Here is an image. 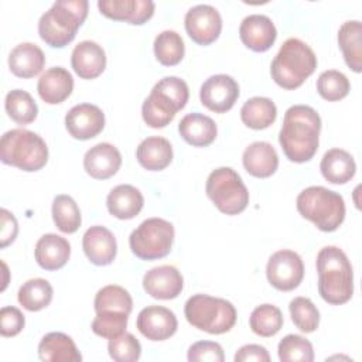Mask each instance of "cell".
<instances>
[{
	"label": "cell",
	"instance_id": "cell-30",
	"mask_svg": "<svg viewBox=\"0 0 362 362\" xmlns=\"http://www.w3.org/2000/svg\"><path fill=\"white\" fill-rule=\"evenodd\" d=\"M322 177L331 184H346L356 173L354 157L342 148L328 150L320 163Z\"/></svg>",
	"mask_w": 362,
	"mask_h": 362
},
{
	"label": "cell",
	"instance_id": "cell-4",
	"mask_svg": "<svg viewBox=\"0 0 362 362\" xmlns=\"http://www.w3.org/2000/svg\"><path fill=\"white\" fill-rule=\"evenodd\" d=\"M317 57L311 47L298 38H287L272 61L270 75L283 89L300 88L314 74Z\"/></svg>",
	"mask_w": 362,
	"mask_h": 362
},
{
	"label": "cell",
	"instance_id": "cell-13",
	"mask_svg": "<svg viewBox=\"0 0 362 362\" xmlns=\"http://www.w3.org/2000/svg\"><path fill=\"white\" fill-rule=\"evenodd\" d=\"M239 98L238 82L225 74L209 76L199 89L201 103L215 113L230 110Z\"/></svg>",
	"mask_w": 362,
	"mask_h": 362
},
{
	"label": "cell",
	"instance_id": "cell-32",
	"mask_svg": "<svg viewBox=\"0 0 362 362\" xmlns=\"http://www.w3.org/2000/svg\"><path fill=\"white\" fill-rule=\"evenodd\" d=\"M277 117L274 102L264 96H253L247 99L240 109V119L245 126L253 130L267 129Z\"/></svg>",
	"mask_w": 362,
	"mask_h": 362
},
{
	"label": "cell",
	"instance_id": "cell-16",
	"mask_svg": "<svg viewBox=\"0 0 362 362\" xmlns=\"http://www.w3.org/2000/svg\"><path fill=\"white\" fill-rule=\"evenodd\" d=\"M144 291L157 300H173L184 288V279L177 267L163 264L150 269L143 277Z\"/></svg>",
	"mask_w": 362,
	"mask_h": 362
},
{
	"label": "cell",
	"instance_id": "cell-26",
	"mask_svg": "<svg viewBox=\"0 0 362 362\" xmlns=\"http://www.w3.org/2000/svg\"><path fill=\"white\" fill-rule=\"evenodd\" d=\"M45 65L42 49L33 42H21L16 45L8 55V68L18 78H33L38 75Z\"/></svg>",
	"mask_w": 362,
	"mask_h": 362
},
{
	"label": "cell",
	"instance_id": "cell-9",
	"mask_svg": "<svg viewBox=\"0 0 362 362\" xmlns=\"http://www.w3.org/2000/svg\"><path fill=\"white\" fill-rule=\"evenodd\" d=\"M205 191L212 204L226 215H238L249 204V191L240 175L230 167L214 170L206 178Z\"/></svg>",
	"mask_w": 362,
	"mask_h": 362
},
{
	"label": "cell",
	"instance_id": "cell-12",
	"mask_svg": "<svg viewBox=\"0 0 362 362\" xmlns=\"http://www.w3.org/2000/svg\"><path fill=\"white\" fill-rule=\"evenodd\" d=\"M184 25L194 42L198 45H209L218 40L222 31V17L212 6L197 4L187 11Z\"/></svg>",
	"mask_w": 362,
	"mask_h": 362
},
{
	"label": "cell",
	"instance_id": "cell-31",
	"mask_svg": "<svg viewBox=\"0 0 362 362\" xmlns=\"http://www.w3.org/2000/svg\"><path fill=\"white\" fill-rule=\"evenodd\" d=\"M362 24L359 20L345 21L338 30V45L349 69L362 71Z\"/></svg>",
	"mask_w": 362,
	"mask_h": 362
},
{
	"label": "cell",
	"instance_id": "cell-6",
	"mask_svg": "<svg viewBox=\"0 0 362 362\" xmlns=\"http://www.w3.org/2000/svg\"><path fill=\"white\" fill-rule=\"evenodd\" d=\"M296 206L304 219L313 222L322 232L337 230L345 219L344 198L321 185L303 189L296 199Z\"/></svg>",
	"mask_w": 362,
	"mask_h": 362
},
{
	"label": "cell",
	"instance_id": "cell-17",
	"mask_svg": "<svg viewBox=\"0 0 362 362\" xmlns=\"http://www.w3.org/2000/svg\"><path fill=\"white\" fill-rule=\"evenodd\" d=\"M98 8L110 20L141 25L153 17L156 4L151 0H99Z\"/></svg>",
	"mask_w": 362,
	"mask_h": 362
},
{
	"label": "cell",
	"instance_id": "cell-27",
	"mask_svg": "<svg viewBox=\"0 0 362 362\" xmlns=\"http://www.w3.org/2000/svg\"><path fill=\"white\" fill-rule=\"evenodd\" d=\"M178 132L188 144L194 147H206L216 139L218 127L209 116L194 112L181 119L178 123Z\"/></svg>",
	"mask_w": 362,
	"mask_h": 362
},
{
	"label": "cell",
	"instance_id": "cell-34",
	"mask_svg": "<svg viewBox=\"0 0 362 362\" xmlns=\"http://www.w3.org/2000/svg\"><path fill=\"white\" fill-rule=\"evenodd\" d=\"M93 307L96 313H124L129 315L133 310V300L122 286L107 284L96 293Z\"/></svg>",
	"mask_w": 362,
	"mask_h": 362
},
{
	"label": "cell",
	"instance_id": "cell-3",
	"mask_svg": "<svg viewBox=\"0 0 362 362\" xmlns=\"http://www.w3.org/2000/svg\"><path fill=\"white\" fill-rule=\"evenodd\" d=\"M86 0H58L38 21L41 40L52 48H64L74 41L78 28L88 16Z\"/></svg>",
	"mask_w": 362,
	"mask_h": 362
},
{
	"label": "cell",
	"instance_id": "cell-43",
	"mask_svg": "<svg viewBox=\"0 0 362 362\" xmlns=\"http://www.w3.org/2000/svg\"><path fill=\"white\" fill-rule=\"evenodd\" d=\"M129 315L124 313H96L92 321V331L102 338H115L126 332Z\"/></svg>",
	"mask_w": 362,
	"mask_h": 362
},
{
	"label": "cell",
	"instance_id": "cell-7",
	"mask_svg": "<svg viewBox=\"0 0 362 362\" xmlns=\"http://www.w3.org/2000/svg\"><path fill=\"white\" fill-rule=\"evenodd\" d=\"M0 158L4 164L33 173L48 161V147L41 136L27 129H11L0 139Z\"/></svg>",
	"mask_w": 362,
	"mask_h": 362
},
{
	"label": "cell",
	"instance_id": "cell-8",
	"mask_svg": "<svg viewBox=\"0 0 362 362\" xmlns=\"http://www.w3.org/2000/svg\"><path fill=\"white\" fill-rule=\"evenodd\" d=\"M184 314L192 327L212 335L230 331L238 317L236 308L230 301L208 294L191 296L185 301Z\"/></svg>",
	"mask_w": 362,
	"mask_h": 362
},
{
	"label": "cell",
	"instance_id": "cell-5",
	"mask_svg": "<svg viewBox=\"0 0 362 362\" xmlns=\"http://www.w3.org/2000/svg\"><path fill=\"white\" fill-rule=\"evenodd\" d=\"M189 98L188 85L178 76H164L151 89L141 106V116L153 129L165 127L177 112L184 109Z\"/></svg>",
	"mask_w": 362,
	"mask_h": 362
},
{
	"label": "cell",
	"instance_id": "cell-44",
	"mask_svg": "<svg viewBox=\"0 0 362 362\" xmlns=\"http://www.w3.org/2000/svg\"><path fill=\"white\" fill-rule=\"evenodd\" d=\"M187 358L189 362H223V349L218 342L214 341H198L188 348Z\"/></svg>",
	"mask_w": 362,
	"mask_h": 362
},
{
	"label": "cell",
	"instance_id": "cell-40",
	"mask_svg": "<svg viewBox=\"0 0 362 362\" xmlns=\"http://www.w3.org/2000/svg\"><path fill=\"white\" fill-rule=\"evenodd\" d=\"M291 321L305 334L314 332L320 325V311L307 297H294L288 304Z\"/></svg>",
	"mask_w": 362,
	"mask_h": 362
},
{
	"label": "cell",
	"instance_id": "cell-20",
	"mask_svg": "<svg viewBox=\"0 0 362 362\" xmlns=\"http://www.w3.org/2000/svg\"><path fill=\"white\" fill-rule=\"evenodd\" d=\"M122 165L120 151L110 143H98L83 156V168L95 180L113 177Z\"/></svg>",
	"mask_w": 362,
	"mask_h": 362
},
{
	"label": "cell",
	"instance_id": "cell-45",
	"mask_svg": "<svg viewBox=\"0 0 362 362\" xmlns=\"http://www.w3.org/2000/svg\"><path fill=\"white\" fill-rule=\"evenodd\" d=\"M25 318L23 313L13 305H6L0 310V332L3 337H16L23 331Z\"/></svg>",
	"mask_w": 362,
	"mask_h": 362
},
{
	"label": "cell",
	"instance_id": "cell-23",
	"mask_svg": "<svg viewBox=\"0 0 362 362\" xmlns=\"http://www.w3.org/2000/svg\"><path fill=\"white\" fill-rule=\"evenodd\" d=\"M34 256L44 270H58L69 260L71 245L57 233H45L37 240Z\"/></svg>",
	"mask_w": 362,
	"mask_h": 362
},
{
	"label": "cell",
	"instance_id": "cell-33",
	"mask_svg": "<svg viewBox=\"0 0 362 362\" xmlns=\"http://www.w3.org/2000/svg\"><path fill=\"white\" fill-rule=\"evenodd\" d=\"M52 286L48 280L37 277L27 280L17 293V300L27 311H40L49 305L52 300Z\"/></svg>",
	"mask_w": 362,
	"mask_h": 362
},
{
	"label": "cell",
	"instance_id": "cell-24",
	"mask_svg": "<svg viewBox=\"0 0 362 362\" xmlns=\"http://www.w3.org/2000/svg\"><path fill=\"white\" fill-rule=\"evenodd\" d=\"M242 163L250 175L256 178H267L276 173L279 167V156L270 143L255 141L245 148Z\"/></svg>",
	"mask_w": 362,
	"mask_h": 362
},
{
	"label": "cell",
	"instance_id": "cell-36",
	"mask_svg": "<svg viewBox=\"0 0 362 362\" xmlns=\"http://www.w3.org/2000/svg\"><path fill=\"white\" fill-rule=\"evenodd\" d=\"M156 59L164 66L180 64L185 54V45L181 35L173 30L161 31L153 44Z\"/></svg>",
	"mask_w": 362,
	"mask_h": 362
},
{
	"label": "cell",
	"instance_id": "cell-14",
	"mask_svg": "<svg viewBox=\"0 0 362 362\" xmlns=\"http://www.w3.org/2000/svg\"><path fill=\"white\" fill-rule=\"evenodd\" d=\"M65 127L76 140L96 137L105 127V113L92 103H79L65 115Z\"/></svg>",
	"mask_w": 362,
	"mask_h": 362
},
{
	"label": "cell",
	"instance_id": "cell-38",
	"mask_svg": "<svg viewBox=\"0 0 362 362\" xmlns=\"http://www.w3.org/2000/svg\"><path fill=\"white\" fill-rule=\"evenodd\" d=\"M283 322L284 320L280 308L273 304L257 305L249 317L250 329L263 338L276 335L281 329Z\"/></svg>",
	"mask_w": 362,
	"mask_h": 362
},
{
	"label": "cell",
	"instance_id": "cell-18",
	"mask_svg": "<svg viewBox=\"0 0 362 362\" xmlns=\"http://www.w3.org/2000/svg\"><path fill=\"white\" fill-rule=\"evenodd\" d=\"M239 37L249 49L255 52H264L274 44L277 30L267 16L250 14L240 23Z\"/></svg>",
	"mask_w": 362,
	"mask_h": 362
},
{
	"label": "cell",
	"instance_id": "cell-28",
	"mask_svg": "<svg viewBox=\"0 0 362 362\" xmlns=\"http://www.w3.org/2000/svg\"><path fill=\"white\" fill-rule=\"evenodd\" d=\"M38 358L44 362H81L82 355L74 339L64 332H48L38 344Z\"/></svg>",
	"mask_w": 362,
	"mask_h": 362
},
{
	"label": "cell",
	"instance_id": "cell-11",
	"mask_svg": "<svg viewBox=\"0 0 362 362\" xmlns=\"http://www.w3.org/2000/svg\"><path fill=\"white\" fill-rule=\"evenodd\" d=\"M266 276L269 283L280 291H291L304 277V263L298 253L288 249L274 252L267 262Z\"/></svg>",
	"mask_w": 362,
	"mask_h": 362
},
{
	"label": "cell",
	"instance_id": "cell-19",
	"mask_svg": "<svg viewBox=\"0 0 362 362\" xmlns=\"http://www.w3.org/2000/svg\"><path fill=\"white\" fill-rule=\"evenodd\" d=\"M82 249L90 263L107 266L116 257L117 243L115 235L107 228L95 225L88 228L83 233Z\"/></svg>",
	"mask_w": 362,
	"mask_h": 362
},
{
	"label": "cell",
	"instance_id": "cell-39",
	"mask_svg": "<svg viewBox=\"0 0 362 362\" xmlns=\"http://www.w3.org/2000/svg\"><path fill=\"white\" fill-rule=\"evenodd\" d=\"M279 359L281 362H313L314 349L311 342L297 334L286 335L277 346Z\"/></svg>",
	"mask_w": 362,
	"mask_h": 362
},
{
	"label": "cell",
	"instance_id": "cell-29",
	"mask_svg": "<svg viewBox=\"0 0 362 362\" xmlns=\"http://www.w3.org/2000/svg\"><path fill=\"white\" fill-rule=\"evenodd\" d=\"M136 158L143 168L161 171L173 161L171 143L161 136H150L137 146Z\"/></svg>",
	"mask_w": 362,
	"mask_h": 362
},
{
	"label": "cell",
	"instance_id": "cell-21",
	"mask_svg": "<svg viewBox=\"0 0 362 362\" xmlns=\"http://www.w3.org/2000/svg\"><path fill=\"white\" fill-rule=\"evenodd\" d=\"M71 65L79 78L95 79L106 68L105 49L95 41H81L72 51Z\"/></svg>",
	"mask_w": 362,
	"mask_h": 362
},
{
	"label": "cell",
	"instance_id": "cell-35",
	"mask_svg": "<svg viewBox=\"0 0 362 362\" xmlns=\"http://www.w3.org/2000/svg\"><path fill=\"white\" fill-rule=\"evenodd\" d=\"M4 107L8 117L17 124H30L37 119L38 106L33 96L23 89H13L6 95Z\"/></svg>",
	"mask_w": 362,
	"mask_h": 362
},
{
	"label": "cell",
	"instance_id": "cell-42",
	"mask_svg": "<svg viewBox=\"0 0 362 362\" xmlns=\"http://www.w3.org/2000/svg\"><path fill=\"white\" fill-rule=\"evenodd\" d=\"M107 352L116 362H136L141 355V345L133 334L123 332L109 339Z\"/></svg>",
	"mask_w": 362,
	"mask_h": 362
},
{
	"label": "cell",
	"instance_id": "cell-22",
	"mask_svg": "<svg viewBox=\"0 0 362 362\" xmlns=\"http://www.w3.org/2000/svg\"><path fill=\"white\" fill-rule=\"evenodd\" d=\"M37 90L40 98L48 105H58L68 99L74 90V78L62 66L48 68L38 79Z\"/></svg>",
	"mask_w": 362,
	"mask_h": 362
},
{
	"label": "cell",
	"instance_id": "cell-10",
	"mask_svg": "<svg viewBox=\"0 0 362 362\" xmlns=\"http://www.w3.org/2000/svg\"><path fill=\"white\" fill-rule=\"evenodd\" d=\"M174 226L163 218L143 221L129 236L132 253L141 260L165 257L173 247Z\"/></svg>",
	"mask_w": 362,
	"mask_h": 362
},
{
	"label": "cell",
	"instance_id": "cell-25",
	"mask_svg": "<svg viewBox=\"0 0 362 362\" xmlns=\"http://www.w3.org/2000/svg\"><path fill=\"white\" fill-rule=\"evenodd\" d=\"M144 198L140 189L130 184H120L110 189L106 198V206L110 215L117 219H133L140 214Z\"/></svg>",
	"mask_w": 362,
	"mask_h": 362
},
{
	"label": "cell",
	"instance_id": "cell-15",
	"mask_svg": "<svg viewBox=\"0 0 362 362\" xmlns=\"http://www.w3.org/2000/svg\"><path fill=\"white\" fill-rule=\"evenodd\" d=\"M136 327L140 334L150 341H165L175 334L178 321L170 308L148 305L139 313Z\"/></svg>",
	"mask_w": 362,
	"mask_h": 362
},
{
	"label": "cell",
	"instance_id": "cell-37",
	"mask_svg": "<svg viewBox=\"0 0 362 362\" xmlns=\"http://www.w3.org/2000/svg\"><path fill=\"white\" fill-rule=\"evenodd\" d=\"M52 219L62 233H75L82 222L81 211L75 199L65 194L57 195L52 201Z\"/></svg>",
	"mask_w": 362,
	"mask_h": 362
},
{
	"label": "cell",
	"instance_id": "cell-47",
	"mask_svg": "<svg viewBox=\"0 0 362 362\" xmlns=\"http://www.w3.org/2000/svg\"><path fill=\"white\" fill-rule=\"evenodd\" d=\"M235 362H250V361H256V362H269L270 361V355L267 352V349L262 345L257 344H247L240 346L235 356H233Z\"/></svg>",
	"mask_w": 362,
	"mask_h": 362
},
{
	"label": "cell",
	"instance_id": "cell-2",
	"mask_svg": "<svg viewBox=\"0 0 362 362\" xmlns=\"http://www.w3.org/2000/svg\"><path fill=\"white\" fill-rule=\"evenodd\" d=\"M318 293L331 305H341L354 294V270L348 256L337 246H324L315 260Z\"/></svg>",
	"mask_w": 362,
	"mask_h": 362
},
{
	"label": "cell",
	"instance_id": "cell-1",
	"mask_svg": "<svg viewBox=\"0 0 362 362\" xmlns=\"http://www.w3.org/2000/svg\"><path fill=\"white\" fill-rule=\"evenodd\" d=\"M321 117L307 105L290 106L283 119L279 143L284 156L293 163L310 161L318 150Z\"/></svg>",
	"mask_w": 362,
	"mask_h": 362
},
{
	"label": "cell",
	"instance_id": "cell-41",
	"mask_svg": "<svg viewBox=\"0 0 362 362\" xmlns=\"http://www.w3.org/2000/svg\"><path fill=\"white\" fill-rule=\"evenodd\" d=\"M351 89L346 75L337 69L324 71L317 79V92L328 102H337L344 99Z\"/></svg>",
	"mask_w": 362,
	"mask_h": 362
},
{
	"label": "cell",
	"instance_id": "cell-46",
	"mask_svg": "<svg viewBox=\"0 0 362 362\" xmlns=\"http://www.w3.org/2000/svg\"><path fill=\"white\" fill-rule=\"evenodd\" d=\"M18 232L16 216L6 208L0 209V246L6 247L14 242Z\"/></svg>",
	"mask_w": 362,
	"mask_h": 362
}]
</instances>
